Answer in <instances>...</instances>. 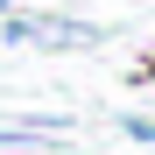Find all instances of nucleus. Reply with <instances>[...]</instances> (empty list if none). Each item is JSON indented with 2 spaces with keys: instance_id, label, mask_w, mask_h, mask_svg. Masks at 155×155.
Masks as SVG:
<instances>
[{
  "instance_id": "1",
  "label": "nucleus",
  "mask_w": 155,
  "mask_h": 155,
  "mask_svg": "<svg viewBox=\"0 0 155 155\" xmlns=\"http://www.w3.org/2000/svg\"><path fill=\"white\" fill-rule=\"evenodd\" d=\"M99 35H106L99 21H42L35 14V42H49V49H92Z\"/></svg>"
},
{
  "instance_id": "2",
  "label": "nucleus",
  "mask_w": 155,
  "mask_h": 155,
  "mask_svg": "<svg viewBox=\"0 0 155 155\" xmlns=\"http://www.w3.org/2000/svg\"><path fill=\"white\" fill-rule=\"evenodd\" d=\"M120 134H127V141H141V148H155V120H148V113H127V120H120Z\"/></svg>"
},
{
  "instance_id": "3",
  "label": "nucleus",
  "mask_w": 155,
  "mask_h": 155,
  "mask_svg": "<svg viewBox=\"0 0 155 155\" xmlns=\"http://www.w3.org/2000/svg\"><path fill=\"white\" fill-rule=\"evenodd\" d=\"M0 7H14V0H0Z\"/></svg>"
}]
</instances>
